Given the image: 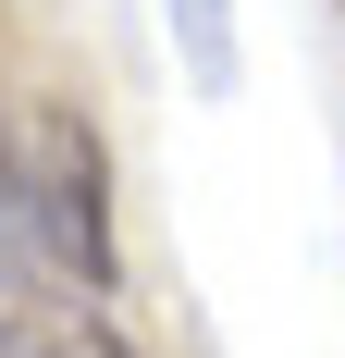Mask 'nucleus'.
Listing matches in <instances>:
<instances>
[{
  "label": "nucleus",
  "mask_w": 345,
  "mask_h": 358,
  "mask_svg": "<svg viewBox=\"0 0 345 358\" xmlns=\"http://www.w3.org/2000/svg\"><path fill=\"white\" fill-rule=\"evenodd\" d=\"M0 210H13V248L37 272H74L111 296V148L87 111L0 99Z\"/></svg>",
  "instance_id": "nucleus-1"
},
{
  "label": "nucleus",
  "mask_w": 345,
  "mask_h": 358,
  "mask_svg": "<svg viewBox=\"0 0 345 358\" xmlns=\"http://www.w3.org/2000/svg\"><path fill=\"white\" fill-rule=\"evenodd\" d=\"M0 358H148V346L111 322V296H99V285L13 259V272H0Z\"/></svg>",
  "instance_id": "nucleus-2"
},
{
  "label": "nucleus",
  "mask_w": 345,
  "mask_h": 358,
  "mask_svg": "<svg viewBox=\"0 0 345 358\" xmlns=\"http://www.w3.org/2000/svg\"><path fill=\"white\" fill-rule=\"evenodd\" d=\"M161 25H172L185 87H198V99H222V87H235V0H161Z\"/></svg>",
  "instance_id": "nucleus-3"
},
{
  "label": "nucleus",
  "mask_w": 345,
  "mask_h": 358,
  "mask_svg": "<svg viewBox=\"0 0 345 358\" xmlns=\"http://www.w3.org/2000/svg\"><path fill=\"white\" fill-rule=\"evenodd\" d=\"M13 259H25V248H13V210H0V272H13Z\"/></svg>",
  "instance_id": "nucleus-4"
}]
</instances>
